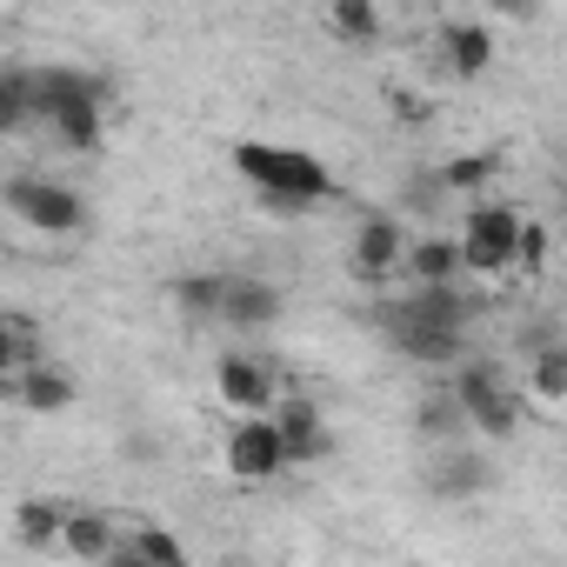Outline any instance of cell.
<instances>
[{
	"label": "cell",
	"mask_w": 567,
	"mask_h": 567,
	"mask_svg": "<svg viewBox=\"0 0 567 567\" xmlns=\"http://www.w3.org/2000/svg\"><path fill=\"white\" fill-rule=\"evenodd\" d=\"M288 467H295V454H288V434H280L274 408H267V414H240V421L227 427V474H234V481L260 487V481H280Z\"/></svg>",
	"instance_id": "5"
},
{
	"label": "cell",
	"mask_w": 567,
	"mask_h": 567,
	"mask_svg": "<svg viewBox=\"0 0 567 567\" xmlns=\"http://www.w3.org/2000/svg\"><path fill=\"white\" fill-rule=\"evenodd\" d=\"M234 174L254 187V200L267 214H315L328 194H334V174L328 161L301 154V147H280V141H234Z\"/></svg>",
	"instance_id": "1"
},
{
	"label": "cell",
	"mask_w": 567,
	"mask_h": 567,
	"mask_svg": "<svg viewBox=\"0 0 567 567\" xmlns=\"http://www.w3.org/2000/svg\"><path fill=\"white\" fill-rule=\"evenodd\" d=\"M0 394H8L21 414L54 421V414H68V408L81 401V381H74L68 368H54V361H34V368H21V374H0Z\"/></svg>",
	"instance_id": "8"
},
{
	"label": "cell",
	"mask_w": 567,
	"mask_h": 567,
	"mask_svg": "<svg viewBox=\"0 0 567 567\" xmlns=\"http://www.w3.org/2000/svg\"><path fill=\"white\" fill-rule=\"evenodd\" d=\"M41 127L68 154H101L107 141V81L87 68H41Z\"/></svg>",
	"instance_id": "2"
},
{
	"label": "cell",
	"mask_w": 567,
	"mask_h": 567,
	"mask_svg": "<svg viewBox=\"0 0 567 567\" xmlns=\"http://www.w3.org/2000/svg\"><path fill=\"white\" fill-rule=\"evenodd\" d=\"M520 414H527V401H520V394L507 388V394H501L494 408H481V414H474L467 427H474L481 441H514V434H520Z\"/></svg>",
	"instance_id": "24"
},
{
	"label": "cell",
	"mask_w": 567,
	"mask_h": 567,
	"mask_svg": "<svg viewBox=\"0 0 567 567\" xmlns=\"http://www.w3.org/2000/svg\"><path fill=\"white\" fill-rule=\"evenodd\" d=\"M61 554H68V560H87V567H107V560L121 554V527H114V514H101V507H68Z\"/></svg>",
	"instance_id": "11"
},
{
	"label": "cell",
	"mask_w": 567,
	"mask_h": 567,
	"mask_svg": "<svg viewBox=\"0 0 567 567\" xmlns=\"http://www.w3.org/2000/svg\"><path fill=\"white\" fill-rule=\"evenodd\" d=\"M494 174H501V154H454V161H441V187L447 194H487L494 187Z\"/></svg>",
	"instance_id": "22"
},
{
	"label": "cell",
	"mask_w": 567,
	"mask_h": 567,
	"mask_svg": "<svg viewBox=\"0 0 567 567\" xmlns=\"http://www.w3.org/2000/svg\"><path fill=\"white\" fill-rule=\"evenodd\" d=\"M274 421H280V434H288L295 467H315V461L334 454V434H328V421H321V401H308V394H280V401H274Z\"/></svg>",
	"instance_id": "10"
},
{
	"label": "cell",
	"mask_w": 567,
	"mask_h": 567,
	"mask_svg": "<svg viewBox=\"0 0 567 567\" xmlns=\"http://www.w3.org/2000/svg\"><path fill=\"white\" fill-rule=\"evenodd\" d=\"M527 394H534L540 408H560V401H567V341H547V348H534Z\"/></svg>",
	"instance_id": "21"
},
{
	"label": "cell",
	"mask_w": 567,
	"mask_h": 567,
	"mask_svg": "<svg viewBox=\"0 0 567 567\" xmlns=\"http://www.w3.org/2000/svg\"><path fill=\"white\" fill-rule=\"evenodd\" d=\"M507 394V374H501V361H487V354H467L461 368H454V401L467 408V421L481 414V408H494Z\"/></svg>",
	"instance_id": "15"
},
{
	"label": "cell",
	"mask_w": 567,
	"mask_h": 567,
	"mask_svg": "<svg viewBox=\"0 0 567 567\" xmlns=\"http://www.w3.org/2000/svg\"><path fill=\"white\" fill-rule=\"evenodd\" d=\"M520 214L514 207H501V200H474L467 207V220H461V260H467V274H481V280H501L507 267H514V254H520Z\"/></svg>",
	"instance_id": "4"
},
{
	"label": "cell",
	"mask_w": 567,
	"mask_h": 567,
	"mask_svg": "<svg viewBox=\"0 0 567 567\" xmlns=\"http://www.w3.org/2000/svg\"><path fill=\"white\" fill-rule=\"evenodd\" d=\"M401 274L414 280V288H427V280H461V274H467V260H461V234H414Z\"/></svg>",
	"instance_id": "13"
},
{
	"label": "cell",
	"mask_w": 567,
	"mask_h": 567,
	"mask_svg": "<svg viewBox=\"0 0 567 567\" xmlns=\"http://www.w3.org/2000/svg\"><path fill=\"white\" fill-rule=\"evenodd\" d=\"M388 341H394L408 361H421V368H454V361L467 354V328L427 321V315H421V308H408V301H394V308H388Z\"/></svg>",
	"instance_id": "6"
},
{
	"label": "cell",
	"mask_w": 567,
	"mask_h": 567,
	"mask_svg": "<svg viewBox=\"0 0 567 567\" xmlns=\"http://www.w3.org/2000/svg\"><path fill=\"white\" fill-rule=\"evenodd\" d=\"M167 295H174V308L187 321H220V308H227V274H181Z\"/></svg>",
	"instance_id": "20"
},
{
	"label": "cell",
	"mask_w": 567,
	"mask_h": 567,
	"mask_svg": "<svg viewBox=\"0 0 567 567\" xmlns=\"http://www.w3.org/2000/svg\"><path fill=\"white\" fill-rule=\"evenodd\" d=\"M214 394L234 414H267L280 401V374L267 361H254V354H220L214 361Z\"/></svg>",
	"instance_id": "9"
},
{
	"label": "cell",
	"mask_w": 567,
	"mask_h": 567,
	"mask_svg": "<svg viewBox=\"0 0 567 567\" xmlns=\"http://www.w3.org/2000/svg\"><path fill=\"white\" fill-rule=\"evenodd\" d=\"M34 361H48L41 328H34L21 308H8V315H0V374H21V368H34Z\"/></svg>",
	"instance_id": "19"
},
{
	"label": "cell",
	"mask_w": 567,
	"mask_h": 567,
	"mask_svg": "<svg viewBox=\"0 0 567 567\" xmlns=\"http://www.w3.org/2000/svg\"><path fill=\"white\" fill-rule=\"evenodd\" d=\"M61 527H68V507L61 501H21L14 507V547H28V554H54L61 547Z\"/></svg>",
	"instance_id": "17"
},
{
	"label": "cell",
	"mask_w": 567,
	"mask_h": 567,
	"mask_svg": "<svg viewBox=\"0 0 567 567\" xmlns=\"http://www.w3.org/2000/svg\"><path fill=\"white\" fill-rule=\"evenodd\" d=\"M408 240H414V234L401 227V214H361V220H354V240H348V267H354V280L381 288L388 274H401Z\"/></svg>",
	"instance_id": "7"
},
{
	"label": "cell",
	"mask_w": 567,
	"mask_h": 567,
	"mask_svg": "<svg viewBox=\"0 0 567 567\" xmlns=\"http://www.w3.org/2000/svg\"><path fill=\"white\" fill-rule=\"evenodd\" d=\"M220 321L240 328V334L274 328L280 321V288H274V280H254V274H227V308H220Z\"/></svg>",
	"instance_id": "12"
},
{
	"label": "cell",
	"mask_w": 567,
	"mask_h": 567,
	"mask_svg": "<svg viewBox=\"0 0 567 567\" xmlns=\"http://www.w3.org/2000/svg\"><path fill=\"white\" fill-rule=\"evenodd\" d=\"M547 254H554V234H547L540 220H527V227H520V254H514V267H520V274L534 280V274L547 267Z\"/></svg>",
	"instance_id": "25"
},
{
	"label": "cell",
	"mask_w": 567,
	"mask_h": 567,
	"mask_svg": "<svg viewBox=\"0 0 567 567\" xmlns=\"http://www.w3.org/2000/svg\"><path fill=\"white\" fill-rule=\"evenodd\" d=\"M560 161H567V134H560Z\"/></svg>",
	"instance_id": "28"
},
{
	"label": "cell",
	"mask_w": 567,
	"mask_h": 567,
	"mask_svg": "<svg viewBox=\"0 0 567 567\" xmlns=\"http://www.w3.org/2000/svg\"><path fill=\"white\" fill-rule=\"evenodd\" d=\"M441 48H447V74H454V81H481V74L494 68V34H487L481 21H454V28L441 34Z\"/></svg>",
	"instance_id": "14"
},
{
	"label": "cell",
	"mask_w": 567,
	"mask_h": 567,
	"mask_svg": "<svg viewBox=\"0 0 567 567\" xmlns=\"http://www.w3.org/2000/svg\"><path fill=\"white\" fill-rule=\"evenodd\" d=\"M481 487H487V461L481 454H441L427 467V494L434 501H474Z\"/></svg>",
	"instance_id": "16"
},
{
	"label": "cell",
	"mask_w": 567,
	"mask_h": 567,
	"mask_svg": "<svg viewBox=\"0 0 567 567\" xmlns=\"http://www.w3.org/2000/svg\"><path fill=\"white\" fill-rule=\"evenodd\" d=\"M0 194H8V214H14L21 227H34V234H48V240H74V234L87 227V200H81V187H68V181L14 174Z\"/></svg>",
	"instance_id": "3"
},
{
	"label": "cell",
	"mask_w": 567,
	"mask_h": 567,
	"mask_svg": "<svg viewBox=\"0 0 567 567\" xmlns=\"http://www.w3.org/2000/svg\"><path fill=\"white\" fill-rule=\"evenodd\" d=\"M328 34L341 48H374L381 41V0H328Z\"/></svg>",
	"instance_id": "18"
},
{
	"label": "cell",
	"mask_w": 567,
	"mask_h": 567,
	"mask_svg": "<svg viewBox=\"0 0 567 567\" xmlns=\"http://www.w3.org/2000/svg\"><path fill=\"white\" fill-rule=\"evenodd\" d=\"M560 227H567V194H560Z\"/></svg>",
	"instance_id": "27"
},
{
	"label": "cell",
	"mask_w": 567,
	"mask_h": 567,
	"mask_svg": "<svg viewBox=\"0 0 567 567\" xmlns=\"http://www.w3.org/2000/svg\"><path fill=\"white\" fill-rule=\"evenodd\" d=\"M461 427H467V408L454 401V388H447V394H427V401L414 408V434H421V441H454Z\"/></svg>",
	"instance_id": "23"
},
{
	"label": "cell",
	"mask_w": 567,
	"mask_h": 567,
	"mask_svg": "<svg viewBox=\"0 0 567 567\" xmlns=\"http://www.w3.org/2000/svg\"><path fill=\"white\" fill-rule=\"evenodd\" d=\"M507 8H520V14H527V8H540V0H507Z\"/></svg>",
	"instance_id": "26"
}]
</instances>
